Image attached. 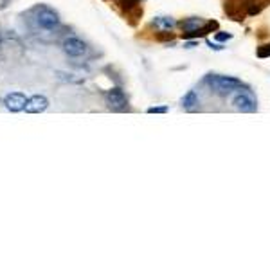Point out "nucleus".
I'll use <instances>...</instances> for the list:
<instances>
[{
	"label": "nucleus",
	"mask_w": 270,
	"mask_h": 270,
	"mask_svg": "<svg viewBox=\"0 0 270 270\" xmlns=\"http://www.w3.org/2000/svg\"><path fill=\"white\" fill-rule=\"evenodd\" d=\"M204 83L211 88V92H214L216 96H222V97H227L231 96L232 92L247 87L238 77L220 76V74H207V76L204 77Z\"/></svg>",
	"instance_id": "obj_1"
},
{
	"label": "nucleus",
	"mask_w": 270,
	"mask_h": 270,
	"mask_svg": "<svg viewBox=\"0 0 270 270\" xmlns=\"http://www.w3.org/2000/svg\"><path fill=\"white\" fill-rule=\"evenodd\" d=\"M33 16H35V24L40 29H45V31H52L56 29L60 26V16L58 13L52 7L49 5H36L35 9H33Z\"/></svg>",
	"instance_id": "obj_2"
},
{
	"label": "nucleus",
	"mask_w": 270,
	"mask_h": 270,
	"mask_svg": "<svg viewBox=\"0 0 270 270\" xmlns=\"http://www.w3.org/2000/svg\"><path fill=\"white\" fill-rule=\"evenodd\" d=\"M231 103H232L234 110H238V112L252 114L258 110V101H256L254 94H252L247 87L232 92V99H231Z\"/></svg>",
	"instance_id": "obj_3"
},
{
	"label": "nucleus",
	"mask_w": 270,
	"mask_h": 270,
	"mask_svg": "<svg viewBox=\"0 0 270 270\" xmlns=\"http://www.w3.org/2000/svg\"><path fill=\"white\" fill-rule=\"evenodd\" d=\"M105 101H107V107L114 112H121L124 110L128 105V97L124 94V90L119 87H114L105 94Z\"/></svg>",
	"instance_id": "obj_4"
},
{
	"label": "nucleus",
	"mask_w": 270,
	"mask_h": 270,
	"mask_svg": "<svg viewBox=\"0 0 270 270\" xmlns=\"http://www.w3.org/2000/svg\"><path fill=\"white\" fill-rule=\"evenodd\" d=\"M61 47H63V52L71 58H81V56H85L88 51L87 43L83 40H79V38H76V36H69V38H65L63 43H61Z\"/></svg>",
	"instance_id": "obj_5"
},
{
	"label": "nucleus",
	"mask_w": 270,
	"mask_h": 270,
	"mask_svg": "<svg viewBox=\"0 0 270 270\" xmlns=\"http://www.w3.org/2000/svg\"><path fill=\"white\" fill-rule=\"evenodd\" d=\"M252 2L254 0H225V13L232 16L234 20H243Z\"/></svg>",
	"instance_id": "obj_6"
},
{
	"label": "nucleus",
	"mask_w": 270,
	"mask_h": 270,
	"mask_svg": "<svg viewBox=\"0 0 270 270\" xmlns=\"http://www.w3.org/2000/svg\"><path fill=\"white\" fill-rule=\"evenodd\" d=\"M26 103L27 97L22 94V92H11L4 97V105L9 112H20V110H26Z\"/></svg>",
	"instance_id": "obj_7"
},
{
	"label": "nucleus",
	"mask_w": 270,
	"mask_h": 270,
	"mask_svg": "<svg viewBox=\"0 0 270 270\" xmlns=\"http://www.w3.org/2000/svg\"><path fill=\"white\" fill-rule=\"evenodd\" d=\"M47 108H49V99H47L45 96H40V94L29 97L26 103L27 114H41V112H45Z\"/></svg>",
	"instance_id": "obj_8"
},
{
	"label": "nucleus",
	"mask_w": 270,
	"mask_h": 270,
	"mask_svg": "<svg viewBox=\"0 0 270 270\" xmlns=\"http://www.w3.org/2000/svg\"><path fill=\"white\" fill-rule=\"evenodd\" d=\"M207 24V20L200 18V16H189L186 20H182L179 24V27L182 29V33H198L202 31Z\"/></svg>",
	"instance_id": "obj_9"
},
{
	"label": "nucleus",
	"mask_w": 270,
	"mask_h": 270,
	"mask_svg": "<svg viewBox=\"0 0 270 270\" xmlns=\"http://www.w3.org/2000/svg\"><path fill=\"white\" fill-rule=\"evenodd\" d=\"M177 26H179V24H177L175 18H171V16H155L152 20V27H155V29L160 31V33H171Z\"/></svg>",
	"instance_id": "obj_10"
},
{
	"label": "nucleus",
	"mask_w": 270,
	"mask_h": 270,
	"mask_svg": "<svg viewBox=\"0 0 270 270\" xmlns=\"http://www.w3.org/2000/svg\"><path fill=\"white\" fill-rule=\"evenodd\" d=\"M198 105H200V97L194 90H189L188 94L182 97V107L186 108V110H193V108H196Z\"/></svg>",
	"instance_id": "obj_11"
},
{
	"label": "nucleus",
	"mask_w": 270,
	"mask_h": 270,
	"mask_svg": "<svg viewBox=\"0 0 270 270\" xmlns=\"http://www.w3.org/2000/svg\"><path fill=\"white\" fill-rule=\"evenodd\" d=\"M258 58H270V43H267V45H261L258 47Z\"/></svg>",
	"instance_id": "obj_12"
},
{
	"label": "nucleus",
	"mask_w": 270,
	"mask_h": 270,
	"mask_svg": "<svg viewBox=\"0 0 270 270\" xmlns=\"http://www.w3.org/2000/svg\"><path fill=\"white\" fill-rule=\"evenodd\" d=\"M168 110H169L168 107H150L148 114H166Z\"/></svg>",
	"instance_id": "obj_13"
},
{
	"label": "nucleus",
	"mask_w": 270,
	"mask_h": 270,
	"mask_svg": "<svg viewBox=\"0 0 270 270\" xmlns=\"http://www.w3.org/2000/svg\"><path fill=\"white\" fill-rule=\"evenodd\" d=\"M232 38V35H229V33H224V31H218L216 33V40L218 41H227V40H231Z\"/></svg>",
	"instance_id": "obj_14"
},
{
	"label": "nucleus",
	"mask_w": 270,
	"mask_h": 270,
	"mask_svg": "<svg viewBox=\"0 0 270 270\" xmlns=\"http://www.w3.org/2000/svg\"><path fill=\"white\" fill-rule=\"evenodd\" d=\"M207 45H209L211 49H214V51H222V49H224V45H220V43H213L211 40H207Z\"/></svg>",
	"instance_id": "obj_15"
},
{
	"label": "nucleus",
	"mask_w": 270,
	"mask_h": 270,
	"mask_svg": "<svg viewBox=\"0 0 270 270\" xmlns=\"http://www.w3.org/2000/svg\"><path fill=\"white\" fill-rule=\"evenodd\" d=\"M196 45H198V40H191V41H186V43H184L186 49H193V47H196Z\"/></svg>",
	"instance_id": "obj_16"
}]
</instances>
